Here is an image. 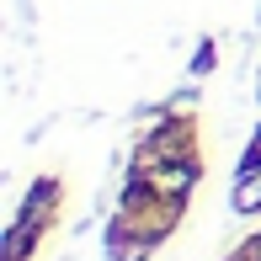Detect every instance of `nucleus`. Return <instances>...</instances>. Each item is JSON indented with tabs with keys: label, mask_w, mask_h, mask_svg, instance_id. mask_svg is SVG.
Wrapping results in <instances>:
<instances>
[{
	"label": "nucleus",
	"mask_w": 261,
	"mask_h": 261,
	"mask_svg": "<svg viewBox=\"0 0 261 261\" xmlns=\"http://www.w3.org/2000/svg\"><path fill=\"white\" fill-rule=\"evenodd\" d=\"M261 165V134H256V144H251V155H245V171H256Z\"/></svg>",
	"instance_id": "f03ea898"
},
{
	"label": "nucleus",
	"mask_w": 261,
	"mask_h": 261,
	"mask_svg": "<svg viewBox=\"0 0 261 261\" xmlns=\"http://www.w3.org/2000/svg\"><path fill=\"white\" fill-rule=\"evenodd\" d=\"M234 208H240V213H251V208H261V181H245L240 192H234Z\"/></svg>",
	"instance_id": "f257e3e1"
}]
</instances>
